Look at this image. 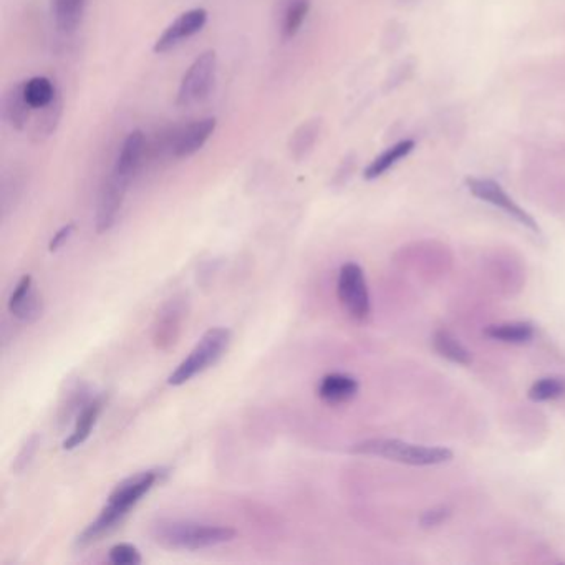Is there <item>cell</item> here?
I'll list each match as a JSON object with an SVG mask.
<instances>
[{"mask_svg":"<svg viewBox=\"0 0 565 565\" xmlns=\"http://www.w3.org/2000/svg\"><path fill=\"white\" fill-rule=\"evenodd\" d=\"M231 342V332L222 327H214L201 337L200 342L193 348V352L179 364L176 370L167 378V383L173 387L184 385L191 378L206 372L216 365L226 354Z\"/></svg>","mask_w":565,"mask_h":565,"instance_id":"277c9868","label":"cell"},{"mask_svg":"<svg viewBox=\"0 0 565 565\" xmlns=\"http://www.w3.org/2000/svg\"><path fill=\"white\" fill-rule=\"evenodd\" d=\"M34 108L25 98L23 93V81L12 85L11 89L5 91L4 97V118L11 124V128L22 132L27 128V124L32 122V113Z\"/></svg>","mask_w":565,"mask_h":565,"instance_id":"5bb4252c","label":"cell"},{"mask_svg":"<svg viewBox=\"0 0 565 565\" xmlns=\"http://www.w3.org/2000/svg\"><path fill=\"white\" fill-rule=\"evenodd\" d=\"M101 408H103V399L101 398L93 399L91 403L85 405V408L78 415L73 432L68 436L65 443H64L65 449H68V451L75 449V448L81 446L89 440L91 430H93L95 423L100 416Z\"/></svg>","mask_w":565,"mask_h":565,"instance_id":"ffe728a7","label":"cell"},{"mask_svg":"<svg viewBox=\"0 0 565 565\" xmlns=\"http://www.w3.org/2000/svg\"><path fill=\"white\" fill-rule=\"evenodd\" d=\"M52 15L56 29L64 34H72L83 21L89 0H50Z\"/></svg>","mask_w":565,"mask_h":565,"instance_id":"ac0fdd59","label":"cell"},{"mask_svg":"<svg viewBox=\"0 0 565 565\" xmlns=\"http://www.w3.org/2000/svg\"><path fill=\"white\" fill-rule=\"evenodd\" d=\"M218 56L214 50L202 52L188 68L179 83L176 103L179 107H193L206 100L216 83Z\"/></svg>","mask_w":565,"mask_h":565,"instance_id":"5b68a950","label":"cell"},{"mask_svg":"<svg viewBox=\"0 0 565 565\" xmlns=\"http://www.w3.org/2000/svg\"><path fill=\"white\" fill-rule=\"evenodd\" d=\"M465 184L467 191L477 200L484 201L501 211L506 212L514 221L519 222L532 233L541 234V227H539L537 221L516 201L512 200L509 194L504 191V188L494 179L469 176L466 177Z\"/></svg>","mask_w":565,"mask_h":565,"instance_id":"8992f818","label":"cell"},{"mask_svg":"<svg viewBox=\"0 0 565 565\" xmlns=\"http://www.w3.org/2000/svg\"><path fill=\"white\" fill-rule=\"evenodd\" d=\"M130 183L124 181L115 173L105 179L98 194L97 202V214H95V226L97 233H108L115 222L118 219V214L122 211L123 201L126 196Z\"/></svg>","mask_w":565,"mask_h":565,"instance_id":"30bf717a","label":"cell"},{"mask_svg":"<svg viewBox=\"0 0 565 565\" xmlns=\"http://www.w3.org/2000/svg\"><path fill=\"white\" fill-rule=\"evenodd\" d=\"M355 455L378 456L389 461L410 466L444 465L453 459V451L443 446H423L401 440L373 438L352 448Z\"/></svg>","mask_w":565,"mask_h":565,"instance_id":"3957f363","label":"cell"},{"mask_svg":"<svg viewBox=\"0 0 565 565\" xmlns=\"http://www.w3.org/2000/svg\"><path fill=\"white\" fill-rule=\"evenodd\" d=\"M156 543L173 551H200L235 537L231 527L191 521H161L153 527Z\"/></svg>","mask_w":565,"mask_h":565,"instance_id":"7a4b0ae2","label":"cell"},{"mask_svg":"<svg viewBox=\"0 0 565 565\" xmlns=\"http://www.w3.org/2000/svg\"><path fill=\"white\" fill-rule=\"evenodd\" d=\"M111 564L115 565H138L141 564V554L132 544H116L110 549Z\"/></svg>","mask_w":565,"mask_h":565,"instance_id":"484cf974","label":"cell"},{"mask_svg":"<svg viewBox=\"0 0 565 565\" xmlns=\"http://www.w3.org/2000/svg\"><path fill=\"white\" fill-rule=\"evenodd\" d=\"M184 313L186 304L177 297L167 300L161 311L158 312L153 329V342L159 350H167L171 345L176 344Z\"/></svg>","mask_w":565,"mask_h":565,"instance_id":"8fae6325","label":"cell"},{"mask_svg":"<svg viewBox=\"0 0 565 565\" xmlns=\"http://www.w3.org/2000/svg\"><path fill=\"white\" fill-rule=\"evenodd\" d=\"M358 389V381L354 377L345 373H330L321 378L317 393L325 403L340 405L355 398Z\"/></svg>","mask_w":565,"mask_h":565,"instance_id":"9a60e30c","label":"cell"},{"mask_svg":"<svg viewBox=\"0 0 565 565\" xmlns=\"http://www.w3.org/2000/svg\"><path fill=\"white\" fill-rule=\"evenodd\" d=\"M9 311L19 321L34 323L44 313V302L40 294L35 290L30 276H23L12 292L9 300Z\"/></svg>","mask_w":565,"mask_h":565,"instance_id":"7c38bea8","label":"cell"},{"mask_svg":"<svg viewBox=\"0 0 565 565\" xmlns=\"http://www.w3.org/2000/svg\"><path fill=\"white\" fill-rule=\"evenodd\" d=\"M449 514H451V510L448 509V508L438 506V508L426 510V512L423 514L420 522H422L423 527H426V529L438 527V526H441V524L449 518Z\"/></svg>","mask_w":565,"mask_h":565,"instance_id":"4316f807","label":"cell"},{"mask_svg":"<svg viewBox=\"0 0 565 565\" xmlns=\"http://www.w3.org/2000/svg\"><path fill=\"white\" fill-rule=\"evenodd\" d=\"M37 111V115L32 116V140L35 143H44L45 140H48L52 134L56 133L60 120H62V113H64V103L60 93L56 95V100L50 105H47L45 108Z\"/></svg>","mask_w":565,"mask_h":565,"instance_id":"e0dca14e","label":"cell"},{"mask_svg":"<svg viewBox=\"0 0 565 565\" xmlns=\"http://www.w3.org/2000/svg\"><path fill=\"white\" fill-rule=\"evenodd\" d=\"M415 150V141L413 140H403L393 146H390L389 150H385L381 155L377 156L368 167H366L364 176L368 181H373L377 177L383 176L389 169L395 167L403 158L410 155Z\"/></svg>","mask_w":565,"mask_h":565,"instance_id":"d6986e66","label":"cell"},{"mask_svg":"<svg viewBox=\"0 0 565 565\" xmlns=\"http://www.w3.org/2000/svg\"><path fill=\"white\" fill-rule=\"evenodd\" d=\"M73 227H75L73 224H68V226H64L60 231H56V234H54V237H52V241L48 244L50 253H56L64 245V243L70 237V234L73 233Z\"/></svg>","mask_w":565,"mask_h":565,"instance_id":"83f0119b","label":"cell"},{"mask_svg":"<svg viewBox=\"0 0 565 565\" xmlns=\"http://www.w3.org/2000/svg\"><path fill=\"white\" fill-rule=\"evenodd\" d=\"M144 148H146V140L141 130H134L132 133L124 138L122 148L116 156L113 171L116 176L122 177L124 181L132 183L134 175L138 173V169L141 167L143 161Z\"/></svg>","mask_w":565,"mask_h":565,"instance_id":"4fadbf2b","label":"cell"},{"mask_svg":"<svg viewBox=\"0 0 565 565\" xmlns=\"http://www.w3.org/2000/svg\"><path fill=\"white\" fill-rule=\"evenodd\" d=\"M161 476V471H143L122 481L108 498V504L103 508L100 516L89 524V527L77 537L78 547H87L90 544L100 541L105 534L113 531L123 518L134 508L144 494L155 486Z\"/></svg>","mask_w":565,"mask_h":565,"instance_id":"6da1fadb","label":"cell"},{"mask_svg":"<svg viewBox=\"0 0 565 565\" xmlns=\"http://www.w3.org/2000/svg\"><path fill=\"white\" fill-rule=\"evenodd\" d=\"M337 292L340 304L354 321H364L370 317V294L362 267L355 262L344 264L338 274Z\"/></svg>","mask_w":565,"mask_h":565,"instance_id":"52a82bcc","label":"cell"},{"mask_svg":"<svg viewBox=\"0 0 565 565\" xmlns=\"http://www.w3.org/2000/svg\"><path fill=\"white\" fill-rule=\"evenodd\" d=\"M23 93L30 107L34 110H40L56 100L58 90L50 78L32 77L23 81Z\"/></svg>","mask_w":565,"mask_h":565,"instance_id":"7402d4cb","label":"cell"},{"mask_svg":"<svg viewBox=\"0 0 565 565\" xmlns=\"http://www.w3.org/2000/svg\"><path fill=\"white\" fill-rule=\"evenodd\" d=\"M432 345H434V350L438 354L444 356L446 360L458 364V365H469L473 360L465 345L461 344L455 335L448 332V330H438L434 333Z\"/></svg>","mask_w":565,"mask_h":565,"instance_id":"603a6c76","label":"cell"},{"mask_svg":"<svg viewBox=\"0 0 565 565\" xmlns=\"http://www.w3.org/2000/svg\"><path fill=\"white\" fill-rule=\"evenodd\" d=\"M484 335L501 344H529L535 335V327L531 321H502L488 325Z\"/></svg>","mask_w":565,"mask_h":565,"instance_id":"2e32d148","label":"cell"},{"mask_svg":"<svg viewBox=\"0 0 565 565\" xmlns=\"http://www.w3.org/2000/svg\"><path fill=\"white\" fill-rule=\"evenodd\" d=\"M565 395V380L559 377H547L532 383L527 397L535 403L552 401Z\"/></svg>","mask_w":565,"mask_h":565,"instance_id":"d4e9b609","label":"cell"},{"mask_svg":"<svg viewBox=\"0 0 565 565\" xmlns=\"http://www.w3.org/2000/svg\"><path fill=\"white\" fill-rule=\"evenodd\" d=\"M35 449V438H32L29 443L25 444V448H23V456H19V459H17V463H22V467L25 466V461L29 463L30 461V458L34 455Z\"/></svg>","mask_w":565,"mask_h":565,"instance_id":"f1b7e54d","label":"cell"},{"mask_svg":"<svg viewBox=\"0 0 565 565\" xmlns=\"http://www.w3.org/2000/svg\"><path fill=\"white\" fill-rule=\"evenodd\" d=\"M216 124L218 120L214 116H208L177 128L167 140V150L169 155L176 159L196 155L202 150V146L210 141V138L216 132Z\"/></svg>","mask_w":565,"mask_h":565,"instance_id":"ba28073f","label":"cell"},{"mask_svg":"<svg viewBox=\"0 0 565 565\" xmlns=\"http://www.w3.org/2000/svg\"><path fill=\"white\" fill-rule=\"evenodd\" d=\"M312 0H286L280 15V35L284 40H290L299 34L300 27L305 22L311 12Z\"/></svg>","mask_w":565,"mask_h":565,"instance_id":"44dd1931","label":"cell"},{"mask_svg":"<svg viewBox=\"0 0 565 565\" xmlns=\"http://www.w3.org/2000/svg\"><path fill=\"white\" fill-rule=\"evenodd\" d=\"M321 130V120H309V122L302 123L299 128L294 132L290 141H288V150L295 159H302L304 156L309 155L313 148V144L317 141Z\"/></svg>","mask_w":565,"mask_h":565,"instance_id":"cb8c5ba5","label":"cell"},{"mask_svg":"<svg viewBox=\"0 0 565 565\" xmlns=\"http://www.w3.org/2000/svg\"><path fill=\"white\" fill-rule=\"evenodd\" d=\"M208 23V11L202 7H196L191 11L183 12L176 21L167 25L163 34L156 39L155 54H167L176 47L186 42L193 35L200 34Z\"/></svg>","mask_w":565,"mask_h":565,"instance_id":"9c48e42d","label":"cell"}]
</instances>
